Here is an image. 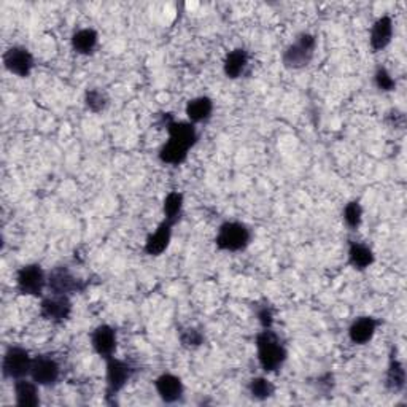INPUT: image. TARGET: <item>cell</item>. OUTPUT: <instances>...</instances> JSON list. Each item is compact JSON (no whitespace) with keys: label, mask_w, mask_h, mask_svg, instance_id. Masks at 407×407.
<instances>
[{"label":"cell","mask_w":407,"mask_h":407,"mask_svg":"<svg viewBox=\"0 0 407 407\" xmlns=\"http://www.w3.org/2000/svg\"><path fill=\"white\" fill-rule=\"evenodd\" d=\"M256 347H258V361L266 373H274V371L280 369L282 364L285 363L287 359L285 347H283L280 342L279 336L274 331H270V328L258 334Z\"/></svg>","instance_id":"obj_1"},{"label":"cell","mask_w":407,"mask_h":407,"mask_svg":"<svg viewBox=\"0 0 407 407\" xmlns=\"http://www.w3.org/2000/svg\"><path fill=\"white\" fill-rule=\"evenodd\" d=\"M317 48V39L310 34H301L298 35L296 42L291 43L288 48L283 51L282 61L283 66L287 69H303L309 66L312 57L315 55Z\"/></svg>","instance_id":"obj_2"},{"label":"cell","mask_w":407,"mask_h":407,"mask_svg":"<svg viewBox=\"0 0 407 407\" xmlns=\"http://www.w3.org/2000/svg\"><path fill=\"white\" fill-rule=\"evenodd\" d=\"M251 240V233L244 223L228 221L220 226L215 244L220 250L239 251L244 250Z\"/></svg>","instance_id":"obj_3"},{"label":"cell","mask_w":407,"mask_h":407,"mask_svg":"<svg viewBox=\"0 0 407 407\" xmlns=\"http://www.w3.org/2000/svg\"><path fill=\"white\" fill-rule=\"evenodd\" d=\"M32 358L29 352L22 347H10L4 355L2 373L5 379H25L27 374H31Z\"/></svg>","instance_id":"obj_4"},{"label":"cell","mask_w":407,"mask_h":407,"mask_svg":"<svg viewBox=\"0 0 407 407\" xmlns=\"http://www.w3.org/2000/svg\"><path fill=\"white\" fill-rule=\"evenodd\" d=\"M45 285H48V279L39 264H29L18 270L16 287L18 291L25 296H40Z\"/></svg>","instance_id":"obj_5"},{"label":"cell","mask_w":407,"mask_h":407,"mask_svg":"<svg viewBox=\"0 0 407 407\" xmlns=\"http://www.w3.org/2000/svg\"><path fill=\"white\" fill-rule=\"evenodd\" d=\"M48 288L53 291V294L69 296V294L85 291L86 283L76 279L67 266H56L48 274Z\"/></svg>","instance_id":"obj_6"},{"label":"cell","mask_w":407,"mask_h":407,"mask_svg":"<svg viewBox=\"0 0 407 407\" xmlns=\"http://www.w3.org/2000/svg\"><path fill=\"white\" fill-rule=\"evenodd\" d=\"M134 366L123 359H107V394L115 396L125 388L134 374Z\"/></svg>","instance_id":"obj_7"},{"label":"cell","mask_w":407,"mask_h":407,"mask_svg":"<svg viewBox=\"0 0 407 407\" xmlns=\"http://www.w3.org/2000/svg\"><path fill=\"white\" fill-rule=\"evenodd\" d=\"M4 66L8 72L26 78L34 69V56L22 46H11L4 55Z\"/></svg>","instance_id":"obj_8"},{"label":"cell","mask_w":407,"mask_h":407,"mask_svg":"<svg viewBox=\"0 0 407 407\" xmlns=\"http://www.w3.org/2000/svg\"><path fill=\"white\" fill-rule=\"evenodd\" d=\"M61 374V368L55 358L48 355H40L32 359V368H31V377L34 382H37L39 385L50 387L55 385Z\"/></svg>","instance_id":"obj_9"},{"label":"cell","mask_w":407,"mask_h":407,"mask_svg":"<svg viewBox=\"0 0 407 407\" xmlns=\"http://www.w3.org/2000/svg\"><path fill=\"white\" fill-rule=\"evenodd\" d=\"M40 314H42L45 320L48 322L64 323L69 320L70 314H72V303H70L69 296H64V294H53L51 298H46L42 301Z\"/></svg>","instance_id":"obj_10"},{"label":"cell","mask_w":407,"mask_h":407,"mask_svg":"<svg viewBox=\"0 0 407 407\" xmlns=\"http://www.w3.org/2000/svg\"><path fill=\"white\" fill-rule=\"evenodd\" d=\"M92 347L100 357L110 359L116 350V333L109 324H100L92 333Z\"/></svg>","instance_id":"obj_11"},{"label":"cell","mask_w":407,"mask_h":407,"mask_svg":"<svg viewBox=\"0 0 407 407\" xmlns=\"http://www.w3.org/2000/svg\"><path fill=\"white\" fill-rule=\"evenodd\" d=\"M156 392L164 403H177L183 394V383L174 374H163L156 379Z\"/></svg>","instance_id":"obj_12"},{"label":"cell","mask_w":407,"mask_h":407,"mask_svg":"<svg viewBox=\"0 0 407 407\" xmlns=\"http://www.w3.org/2000/svg\"><path fill=\"white\" fill-rule=\"evenodd\" d=\"M379 326V322L373 317H361L352 323V326L349 329L350 340L353 344L364 345L373 339V336L375 334V329Z\"/></svg>","instance_id":"obj_13"},{"label":"cell","mask_w":407,"mask_h":407,"mask_svg":"<svg viewBox=\"0 0 407 407\" xmlns=\"http://www.w3.org/2000/svg\"><path fill=\"white\" fill-rule=\"evenodd\" d=\"M393 37V21L390 16H382L374 22L371 31V46L374 51H380L388 46Z\"/></svg>","instance_id":"obj_14"},{"label":"cell","mask_w":407,"mask_h":407,"mask_svg":"<svg viewBox=\"0 0 407 407\" xmlns=\"http://www.w3.org/2000/svg\"><path fill=\"white\" fill-rule=\"evenodd\" d=\"M172 223H169L164 220L159 228L156 229L155 234H151L149 239H146L145 244V251L149 253L151 256H158L167 249L169 242H170V235H172Z\"/></svg>","instance_id":"obj_15"},{"label":"cell","mask_w":407,"mask_h":407,"mask_svg":"<svg viewBox=\"0 0 407 407\" xmlns=\"http://www.w3.org/2000/svg\"><path fill=\"white\" fill-rule=\"evenodd\" d=\"M39 383L26 379H18L15 382V398L16 404L21 407H35L40 404Z\"/></svg>","instance_id":"obj_16"},{"label":"cell","mask_w":407,"mask_h":407,"mask_svg":"<svg viewBox=\"0 0 407 407\" xmlns=\"http://www.w3.org/2000/svg\"><path fill=\"white\" fill-rule=\"evenodd\" d=\"M167 131L170 135V140L179 142V144H181L183 146H186V149H191V146L196 144V140H198L196 127H194L191 123L170 121V123H167Z\"/></svg>","instance_id":"obj_17"},{"label":"cell","mask_w":407,"mask_h":407,"mask_svg":"<svg viewBox=\"0 0 407 407\" xmlns=\"http://www.w3.org/2000/svg\"><path fill=\"white\" fill-rule=\"evenodd\" d=\"M247 66H249V53L242 48H237L228 53L223 69H225L228 78H239L240 75H244Z\"/></svg>","instance_id":"obj_18"},{"label":"cell","mask_w":407,"mask_h":407,"mask_svg":"<svg viewBox=\"0 0 407 407\" xmlns=\"http://www.w3.org/2000/svg\"><path fill=\"white\" fill-rule=\"evenodd\" d=\"M214 111V102L209 97H196L188 102L186 115L193 123L207 121Z\"/></svg>","instance_id":"obj_19"},{"label":"cell","mask_w":407,"mask_h":407,"mask_svg":"<svg viewBox=\"0 0 407 407\" xmlns=\"http://www.w3.org/2000/svg\"><path fill=\"white\" fill-rule=\"evenodd\" d=\"M349 263L358 270L368 269L374 263V253L368 245L352 242L349 249Z\"/></svg>","instance_id":"obj_20"},{"label":"cell","mask_w":407,"mask_h":407,"mask_svg":"<svg viewBox=\"0 0 407 407\" xmlns=\"http://www.w3.org/2000/svg\"><path fill=\"white\" fill-rule=\"evenodd\" d=\"M97 32L94 29H81V31L74 34L72 46L80 55H91L97 46Z\"/></svg>","instance_id":"obj_21"},{"label":"cell","mask_w":407,"mask_h":407,"mask_svg":"<svg viewBox=\"0 0 407 407\" xmlns=\"http://www.w3.org/2000/svg\"><path fill=\"white\" fill-rule=\"evenodd\" d=\"M406 387V371L404 366L401 364L398 359L392 358L390 366H388L387 371V388L393 393L403 392Z\"/></svg>","instance_id":"obj_22"},{"label":"cell","mask_w":407,"mask_h":407,"mask_svg":"<svg viewBox=\"0 0 407 407\" xmlns=\"http://www.w3.org/2000/svg\"><path fill=\"white\" fill-rule=\"evenodd\" d=\"M188 150L190 149L183 146L179 142L169 140L167 144L159 150V159L166 164H175V166H179V164H181L186 159Z\"/></svg>","instance_id":"obj_23"},{"label":"cell","mask_w":407,"mask_h":407,"mask_svg":"<svg viewBox=\"0 0 407 407\" xmlns=\"http://www.w3.org/2000/svg\"><path fill=\"white\" fill-rule=\"evenodd\" d=\"M183 209V194L181 193H169L166 200H164V215H166V221L175 225L180 220Z\"/></svg>","instance_id":"obj_24"},{"label":"cell","mask_w":407,"mask_h":407,"mask_svg":"<svg viewBox=\"0 0 407 407\" xmlns=\"http://www.w3.org/2000/svg\"><path fill=\"white\" fill-rule=\"evenodd\" d=\"M249 390L253 399H258V401H264V399H269L273 394L275 393V387L273 382H269L268 379H264V377H255V379L250 380V385H249Z\"/></svg>","instance_id":"obj_25"},{"label":"cell","mask_w":407,"mask_h":407,"mask_svg":"<svg viewBox=\"0 0 407 407\" xmlns=\"http://www.w3.org/2000/svg\"><path fill=\"white\" fill-rule=\"evenodd\" d=\"M85 102H86V107L90 109L94 113H99V111L105 110V107L109 105V97L107 94H105L102 90H97V88H94V90H90L86 92L85 96Z\"/></svg>","instance_id":"obj_26"},{"label":"cell","mask_w":407,"mask_h":407,"mask_svg":"<svg viewBox=\"0 0 407 407\" xmlns=\"http://www.w3.org/2000/svg\"><path fill=\"white\" fill-rule=\"evenodd\" d=\"M344 220L347 223V226L352 228V229H357L359 225H361L363 209H361V205H359V202H357V200H352V202L345 205Z\"/></svg>","instance_id":"obj_27"},{"label":"cell","mask_w":407,"mask_h":407,"mask_svg":"<svg viewBox=\"0 0 407 407\" xmlns=\"http://www.w3.org/2000/svg\"><path fill=\"white\" fill-rule=\"evenodd\" d=\"M180 340L183 345L188 347V349H196V347H199L204 342V336L202 333L198 331V329L188 328L185 331H181Z\"/></svg>","instance_id":"obj_28"},{"label":"cell","mask_w":407,"mask_h":407,"mask_svg":"<svg viewBox=\"0 0 407 407\" xmlns=\"http://www.w3.org/2000/svg\"><path fill=\"white\" fill-rule=\"evenodd\" d=\"M375 85L382 91H393L394 86H396V83H394V80L392 78V75L388 74V70L383 69V67L377 69V72H375Z\"/></svg>","instance_id":"obj_29"},{"label":"cell","mask_w":407,"mask_h":407,"mask_svg":"<svg viewBox=\"0 0 407 407\" xmlns=\"http://www.w3.org/2000/svg\"><path fill=\"white\" fill-rule=\"evenodd\" d=\"M256 317H258V320H259V323H261V326L264 329L273 326L274 312H273V309H270V305H268V304L259 305V308L256 309Z\"/></svg>","instance_id":"obj_30"}]
</instances>
